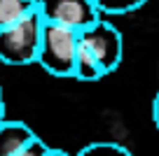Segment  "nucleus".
Returning a JSON list of instances; mask_svg holds the SVG:
<instances>
[{
    "mask_svg": "<svg viewBox=\"0 0 159 156\" xmlns=\"http://www.w3.org/2000/svg\"><path fill=\"white\" fill-rule=\"evenodd\" d=\"M77 44H80V33L63 28V26L45 24L35 63H40L54 77H73Z\"/></svg>",
    "mask_w": 159,
    "mask_h": 156,
    "instance_id": "obj_2",
    "label": "nucleus"
},
{
    "mask_svg": "<svg viewBox=\"0 0 159 156\" xmlns=\"http://www.w3.org/2000/svg\"><path fill=\"white\" fill-rule=\"evenodd\" d=\"M33 12L35 0H0V28H7Z\"/></svg>",
    "mask_w": 159,
    "mask_h": 156,
    "instance_id": "obj_6",
    "label": "nucleus"
},
{
    "mask_svg": "<svg viewBox=\"0 0 159 156\" xmlns=\"http://www.w3.org/2000/svg\"><path fill=\"white\" fill-rule=\"evenodd\" d=\"M152 121H154V126L159 128V91H157V96H154V100H152Z\"/></svg>",
    "mask_w": 159,
    "mask_h": 156,
    "instance_id": "obj_11",
    "label": "nucleus"
},
{
    "mask_svg": "<svg viewBox=\"0 0 159 156\" xmlns=\"http://www.w3.org/2000/svg\"><path fill=\"white\" fill-rule=\"evenodd\" d=\"M96 5V10L103 14H129V12H136L148 2V0H91Z\"/></svg>",
    "mask_w": 159,
    "mask_h": 156,
    "instance_id": "obj_8",
    "label": "nucleus"
},
{
    "mask_svg": "<svg viewBox=\"0 0 159 156\" xmlns=\"http://www.w3.org/2000/svg\"><path fill=\"white\" fill-rule=\"evenodd\" d=\"M47 151H49V145H47V142H42L40 137H35V140L30 142L24 151H19L16 156H47Z\"/></svg>",
    "mask_w": 159,
    "mask_h": 156,
    "instance_id": "obj_10",
    "label": "nucleus"
},
{
    "mask_svg": "<svg viewBox=\"0 0 159 156\" xmlns=\"http://www.w3.org/2000/svg\"><path fill=\"white\" fill-rule=\"evenodd\" d=\"M73 77L82 79V82H96L103 79V70L98 68V63L94 61V56L82 47V42L77 44V56H75V68H73Z\"/></svg>",
    "mask_w": 159,
    "mask_h": 156,
    "instance_id": "obj_7",
    "label": "nucleus"
},
{
    "mask_svg": "<svg viewBox=\"0 0 159 156\" xmlns=\"http://www.w3.org/2000/svg\"><path fill=\"white\" fill-rule=\"evenodd\" d=\"M35 10L45 24L63 26L75 33H82L101 19L91 0H35Z\"/></svg>",
    "mask_w": 159,
    "mask_h": 156,
    "instance_id": "obj_4",
    "label": "nucleus"
},
{
    "mask_svg": "<svg viewBox=\"0 0 159 156\" xmlns=\"http://www.w3.org/2000/svg\"><path fill=\"white\" fill-rule=\"evenodd\" d=\"M5 119V98H2V89H0V121Z\"/></svg>",
    "mask_w": 159,
    "mask_h": 156,
    "instance_id": "obj_13",
    "label": "nucleus"
},
{
    "mask_svg": "<svg viewBox=\"0 0 159 156\" xmlns=\"http://www.w3.org/2000/svg\"><path fill=\"white\" fill-rule=\"evenodd\" d=\"M35 133L28 124L19 119H2L0 121V156H16L35 140Z\"/></svg>",
    "mask_w": 159,
    "mask_h": 156,
    "instance_id": "obj_5",
    "label": "nucleus"
},
{
    "mask_svg": "<svg viewBox=\"0 0 159 156\" xmlns=\"http://www.w3.org/2000/svg\"><path fill=\"white\" fill-rule=\"evenodd\" d=\"M80 42L94 56V61L103 70V75H110L119 68L122 56H124V40H122V33L103 16L94 26H89L80 33Z\"/></svg>",
    "mask_w": 159,
    "mask_h": 156,
    "instance_id": "obj_3",
    "label": "nucleus"
},
{
    "mask_svg": "<svg viewBox=\"0 0 159 156\" xmlns=\"http://www.w3.org/2000/svg\"><path fill=\"white\" fill-rule=\"evenodd\" d=\"M47 156H73V154H68L66 149H52L49 147V151H47Z\"/></svg>",
    "mask_w": 159,
    "mask_h": 156,
    "instance_id": "obj_12",
    "label": "nucleus"
},
{
    "mask_svg": "<svg viewBox=\"0 0 159 156\" xmlns=\"http://www.w3.org/2000/svg\"><path fill=\"white\" fill-rule=\"evenodd\" d=\"M42 26L38 10L16 24L0 28V61L5 65H30L38 61Z\"/></svg>",
    "mask_w": 159,
    "mask_h": 156,
    "instance_id": "obj_1",
    "label": "nucleus"
},
{
    "mask_svg": "<svg viewBox=\"0 0 159 156\" xmlns=\"http://www.w3.org/2000/svg\"><path fill=\"white\" fill-rule=\"evenodd\" d=\"M77 156H134V154L117 142H91V145L82 147Z\"/></svg>",
    "mask_w": 159,
    "mask_h": 156,
    "instance_id": "obj_9",
    "label": "nucleus"
}]
</instances>
